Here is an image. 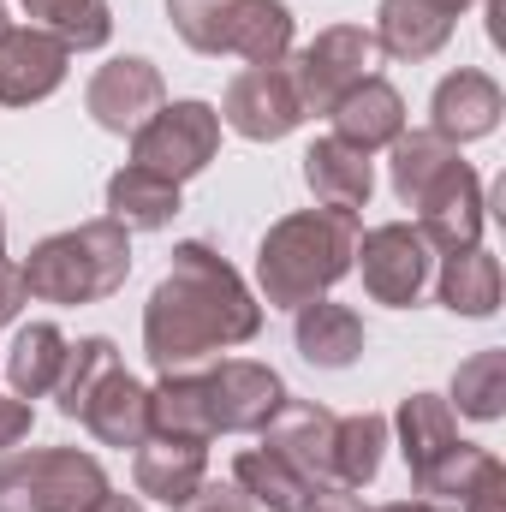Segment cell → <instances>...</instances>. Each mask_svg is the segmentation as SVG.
I'll return each mask as SVG.
<instances>
[{
	"instance_id": "obj_29",
	"label": "cell",
	"mask_w": 506,
	"mask_h": 512,
	"mask_svg": "<svg viewBox=\"0 0 506 512\" xmlns=\"http://www.w3.org/2000/svg\"><path fill=\"white\" fill-rule=\"evenodd\" d=\"M114 370H126V364H120V346H114L108 334H90V340L66 346V364H60V382H54L60 417H78V411L90 405V393L108 382Z\"/></svg>"
},
{
	"instance_id": "obj_37",
	"label": "cell",
	"mask_w": 506,
	"mask_h": 512,
	"mask_svg": "<svg viewBox=\"0 0 506 512\" xmlns=\"http://www.w3.org/2000/svg\"><path fill=\"white\" fill-rule=\"evenodd\" d=\"M30 423H36L30 399H18V393H0V453H6V447H18V441L30 435Z\"/></svg>"
},
{
	"instance_id": "obj_9",
	"label": "cell",
	"mask_w": 506,
	"mask_h": 512,
	"mask_svg": "<svg viewBox=\"0 0 506 512\" xmlns=\"http://www.w3.org/2000/svg\"><path fill=\"white\" fill-rule=\"evenodd\" d=\"M483 221H489V209H483V179H477L471 161L459 155V161L417 197V233L429 239V251L453 256V251L483 245Z\"/></svg>"
},
{
	"instance_id": "obj_35",
	"label": "cell",
	"mask_w": 506,
	"mask_h": 512,
	"mask_svg": "<svg viewBox=\"0 0 506 512\" xmlns=\"http://www.w3.org/2000/svg\"><path fill=\"white\" fill-rule=\"evenodd\" d=\"M173 512H256V507L239 483H209V477H203V489H197L191 501H179Z\"/></svg>"
},
{
	"instance_id": "obj_23",
	"label": "cell",
	"mask_w": 506,
	"mask_h": 512,
	"mask_svg": "<svg viewBox=\"0 0 506 512\" xmlns=\"http://www.w3.org/2000/svg\"><path fill=\"white\" fill-rule=\"evenodd\" d=\"M179 215V185L143 173V167H120L108 179V221H120L126 233H161Z\"/></svg>"
},
{
	"instance_id": "obj_22",
	"label": "cell",
	"mask_w": 506,
	"mask_h": 512,
	"mask_svg": "<svg viewBox=\"0 0 506 512\" xmlns=\"http://www.w3.org/2000/svg\"><path fill=\"white\" fill-rule=\"evenodd\" d=\"M221 54H239L251 66H286V54H292L286 0H239L227 30H221Z\"/></svg>"
},
{
	"instance_id": "obj_15",
	"label": "cell",
	"mask_w": 506,
	"mask_h": 512,
	"mask_svg": "<svg viewBox=\"0 0 506 512\" xmlns=\"http://www.w3.org/2000/svg\"><path fill=\"white\" fill-rule=\"evenodd\" d=\"M209 477V447L203 441H173V435H149L143 447H131V483L137 495L161 501V507H179L203 489Z\"/></svg>"
},
{
	"instance_id": "obj_32",
	"label": "cell",
	"mask_w": 506,
	"mask_h": 512,
	"mask_svg": "<svg viewBox=\"0 0 506 512\" xmlns=\"http://www.w3.org/2000/svg\"><path fill=\"white\" fill-rule=\"evenodd\" d=\"M24 12H30L42 30H54L66 48H102V42L114 36L108 0H24Z\"/></svg>"
},
{
	"instance_id": "obj_14",
	"label": "cell",
	"mask_w": 506,
	"mask_h": 512,
	"mask_svg": "<svg viewBox=\"0 0 506 512\" xmlns=\"http://www.w3.org/2000/svg\"><path fill=\"white\" fill-rule=\"evenodd\" d=\"M501 114H506L501 84H495L489 72H477V66L447 72V78L435 84V96H429V131H441L447 143H477V137H489V131L501 126Z\"/></svg>"
},
{
	"instance_id": "obj_8",
	"label": "cell",
	"mask_w": 506,
	"mask_h": 512,
	"mask_svg": "<svg viewBox=\"0 0 506 512\" xmlns=\"http://www.w3.org/2000/svg\"><path fill=\"white\" fill-rule=\"evenodd\" d=\"M215 114H221V126H233L251 143H280V137H292V131L304 126V102H298L286 66H245L227 84V96H221Z\"/></svg>"
},
{
	"instance_id": "obj_38",
	"label": "cell",
	"mask_w": 506,
	"mask_h": 512,
	"mask_svg": "<svg viewBox=\"0 0 506 512\" xmlns=\"http://www.w3.org/2000/svg\"><path fill=\"white\" fill-rule=\"evenodd\" d=\"M304 512H370V501H364L358 489H346V483H316L310 501H304Z\"/></svg>"
},
{
	"instance_id": "obj_16",
	"label": "cell",
	"mask_w": 506,
	"mask_h": 512,
	"mask_svg": "<svg viewBox=\"0 0 506 512\" xmlns=\"http://www.w3.org/2000/svg\"><path fill=\"white\" fill-rule=\"evenodd\" d=\"M304 185L322 209H340V215H358L376 191V167L364 149L340 143V137H316L304 149Z\"/></svg>"
},
{
	"instance_id": "obj_12",
	"label": "cell",
	"mask_w": 506,
	"mask_h": 512,
	"mask_svg": "<svg viewBox=\"0 0 506 512\" xmlns=\"http://www.w3.org/2000/svg\"><path fill=\"white\" fill-rule=\"evenodd\" d=\"M167 102V90H161V72L143 60V54H126V60H108L96 78H90V90H84V108H90V120L102 131H131L143 126L155 108Z\"/></svg>"
},
{
	"instance_id": "obj_19",
	"label": "cell",
	"mask_w": 506,
	"mask_h": 512,
	"mask_svg": "<svg viewBox=\"0 0 506 512\" xmlns=\"http://www.w3.org/2000/svg\"><path fill=\"white\" fill-rule=\"evenodd\" d=\"M370 36H376L381 54H393V60H429V54L447 48L453 12L435 6V0H381Z\"/></svg>"
},
{
	"instance_id": "obj_11",
	"label": "cell",
	"mask_w": 506,
	"mask_h": 512,
	"mask_svg": "<svg viewBox=\"0 0 506 512\" xmlns=\"http://www.w3.org/2000/svg\"><path fill=\"white\" fill-rule=\"evenodd\" d=\"M203 382H209L215 435H262L268 417H274L280 399H286V382H280L268 364H251V358H227V364L209 370Z\"/></svg>"
},
{
	"instance_id": "obj_39",
	"label": "cell",
	"mask_w": 506,
	"mask_h": 512,
	"mask_svg": "<svg viewBox=\"0 0 506 512\" xmlns=\"http://www.w3.org/2000/svg\"><path fill=\"white\" fill-rule=\"evenodd\" d=\"M24 298H30V286H24V268L0 256V328H6V322H18Z\"/></svg>"
},
{
	"instance_id": "obj_13",
	"label": "cell",
	"mask_w": 506,
	"mask_h": 512,
	"mask_svg": "<svg viewBox=\"0 0 506 512\" xmlns=\"http://www.w3.org/2000/svg\"><path fill=\"white\" fill-rule=\"evenodd\" d=\"M334 423L340 417L322 411V405H310V399H280V411L262 429V447L280 453L316 489V483H334Z\"/></svg>"
},
{
	"instance_id": "obj_17",
	"label": "cell",
	"mask_w": 506,
	"mask_h": 512,
	"mask_svg": "<svg viewBox=\"0 0 506 512\" xmlns=\"http://www.w3.org/2000/svg\"><path fill=\"white\" fill-rule=\"evenodd\" d=\"M334 137L340 143H352V149H364V155H376V149H387L399 131H405V96L387 84V78H364L358 90H346L340 102H334Z\"/></svg>"
},
{
	"instance_id": "obj_26",
	"label": "cell",
	"mask_w": 506,
	"mask_h": 512,
	"mask_svg": "<svg viewBox=\"0 0 506 512\" xmlns=\"http://www.w3.org/2000/svg\"><path fill=\"white\" fill-rule=\"evenodd\" d=\"M387 149H393V161H387L393 167V197L405 209H417V197L459 161V143H447L441 131H399Z\"/></svg>"
},
{
	"instance_id": "obj_40",
	"label": "cell",
	"mask_w": 506,
	"mask_h": 512,
	"mask_svg": "<svg viewBox=\"0 0 506 512\" xmlns=\"http://www.w3.org/2000/svg\"><path fill=\"white\" fill-rule=\"evenodd\" d=\"M90 512H143V501H131V495H114V489H108Z\"/></svg>"
},
{
	"instance_id": "obj_6",
	"label": "cell",
	"mask_w": 506,
	"mask_h": 512,
	"mask_svg": "<svg viewBox=\"0 0 506 512\" xmlns=\"http://www.w3.org/2000/svg\"><path fill=\"white\" fill-rule=\"evenodd\" d=\"M376 54L381 48L364 24H328L316 42H304L292 54V66H286L304 114H334V102L376 72Z\"/></svg>"
},
{
	"instance_id": "obj_7",
	"label": "cell",
	"mask_w": 506,
	"mask_h": 512,
	"mask_svg": "<svg viewBox=\"0 0 506 512\" xmlns=\"http://www.w3.org/2000/svg\"><path fill=\"white\" fill-rule=\"evenodd\" d=\"M429 262H435L429 239L411 221H381L370 233H358V256H352V268H364V292L393 310H411L423 298Z\"/></svg>"
},
{
	"instance_id": "obj_4",
	"label": "cell",
	"mask_w": 506,
	"mask_h": 512,
	"mask_svg": "<svg viewBox=\"0 0 506 512\" xmlns=\"http://www.w3.org/2000/svg\"><path fill=\"white\" fill-rule=\"evenodd\" d=\"M108 495V471L78 447H36L0 459V512H90Z\"/></svg>"
},
{
	"instance_id": "obj_28",
	"label": "cell",
	"mask_w": 506,
	"mask_h": 512,
	"mask_svg": "<svg viewBox=\"0 0 506 512\" xmlns=\"http://www.w3.org/2000/svg\"><path fill=\"white\" fill-rule=\"evenodd\" d=\"M393 429H399V453H405V465H411V471H417L423 459H435L447 441H459L453 405H447L441 393H405V399H399Z\"/></svg>"
},
{
	"instance_id": "obj_41",
	"label": "cell",
	"mask_w": 506,
	"mask_h": 512,
	"mask_svg": "<svg viewBox=\"0 0 506 512\" xmlns=\"http://www.w3.org/2000/svg\"><path fill=\"white\" fill-rule=\"evenodd\" d=\"M370 512H435V501H393V507H370Z\"/></svg>"
},
{
	"instance_id": "obj_5",
	"label": "cell",
	"mask_w": 506,
	"mask_h": 512,
	"mask_svg": "<svg viewBox=\"0 0 506 512\" xmlns=\"http://www.w3.org/2000/svg\"><path fill=\"white\" fill-rule=\"evenodd\" d=\"M221 149V114L209 102H161L143 126L131 131V167L167 179V185H185L197 179Z\"/></svg>"
},
{
	"instance_id": "obj_2",
	"label": "cell",
	"mask_w": 506,
	"mask_h": 512,
	"mask_svg": "<svg viewBox=\"0 0 506 512\" xmlns=\"http://www.w3.org/2000/svg\"><path fill=\"white\" fill-rule=\"evenodd\" d=\"M358 256V215L340 209H298L274 221L256 245V286L274 310H304L328 298Z\"/></svg>"
},
{
	"instance_id": "obj_1",
	"label": "cell",
	"mask_w": 506,
	"mask_h": 512,
	"mask_svg": "<svg viewBox=\"0 0 506 512\" xmlns=\"http://www.w3.org/2000/svg\"><path fill=\"white\" fill-rule=\"evenodd\" d=\"M256 328H262V304L239 280V268L227 256H215L203 239L173 251V268L161 274V286L143 304V352L161 376L185 370L209 352L245 346V340H256Z\"/></svg>"
},
{
	"instance_id": "obj_24",
	"label": "cell",
	"mask_w": 506,
	"mask_h": 512,
	"mask_svg": "<svg viewBox=\"0 0 506 512\" xmlns=\"http://www.w3.org/2000/svg\"><path fill=\"white\" fill-rule=\"evenodd\" d=\"M66 334L54 328V322H30V328H18L12 334V352H6V382L18 399H42V393H54L60 382V364H66Z\"/></svg>"
},
{
	"instance_id": "obj_33",
	"label": "cell",
	"mask_w": 506,
	"mask_h": 512,
	"mask_svg": "<svg viewBox=\"0 0 506 512\" xmlns=\"http://www.w3.org/2000/svg\"><path fill=\"white\" fill-rule=\"evenodd\" d=\"M447 405H459L465 417H477V423H495L506 411V352H477V358H465L459 370H453V399Z\"/></svg>"
},
{
	"instance_id": "obj_31",
	"label": "cell",
	"mask_w": 506,
	"mask_h": 512,
	"mask_svg": "<svg viewBox=\"0 0 506 512\" xmlns=\"http://www.w3.org/2000/svg\"><path fill=\"white\" fill-rule=\"evenodd\" d=\"M381 447H387V417H376V411L340 417L334 423V483H346V489L376 483Z\"/></svg>"
},
{
	"instance_id": "obj_21",
	"label": "cell",
	"mask_w": 506,
	"mask_h": 512,
	"mask_svg": "<svg viewBox=\"0 0 506 512\" xmlns=\"http://www.w3.org/2000/svg\"><path fill=\"white\" fill-rule=\"evenodd\" d=\"M149 435L173 441H215V411H209V382L191 370H167L149 387Z\"/></svg>"
},
{
	"instance_id": "obj_34",
	"label": "cell",
	"mask_w": 506,
	"mask_h": 512,
	"mask_svg": "<svg viewBox=\"0 0 506 512\" xmlns=\"http://www.w3.org/2000/svg\"><path fill=\"white\" fill-rule=\"evenodd\" d=\"M233 6L239 0H167V18L197 54H221V30H227Z\"/></svg>"
},
{
	"instance_id": "obj_36",
	"label": "cell",
	"mask_w": 506,
	"mask_h": 512,
	"mask_svg": "<svg viewBox=\"0 0 506 512\" xmlns=\"http://www.w3.org/2000/svg\"><path fill=\"white\" fill-rule=\"evenodd\" d=\"M465 512H506V465L495 459L477 483H471V495H465Z\"/></svg>"
},
{
	"instance_id": "obj_44",
	"label": "cell",
	"mask_w": 506,
	"mask_h": 512,
	"mask_svg": "<svg viewBox=\"0 0 506 512\" xmlns=\"http://www.w3.org/2000/svg\"><path fill=\"white\" fill-rule=\"evenodd\" d=\"M0 256H6V215H0Z\"/></svg>"
},
{
	"instance_id": "obj_30",
	"label": "cell",
	"mask_w": 506,
	"mask_h": 512,
	"mask_svg": "<svg viewBox=\"0 0 506 512\" xmlns=\"http://www.w3.org/2000/svg\"><path fill=\"white\" fill-rule=\"evenodd\" d=\"M489 465H495L489 447H477V441H447L435 459H423V465L411 471V483H417L423 501H465L471 483H477Z\"/></svg>"
},
{
	"instance_id": "obj_10",
	"label": "cell",
	"mask_w": 506,
	"mask_h": 512,
	"mask_svg": "<svg viewBox=\"0 0 506 512\" xmlns=\"http://www.w3.org/2000/svg\"><path fill=\"white\" fill-rule=\"evenodd\" d=\"M66 66H72V48L54 30H42V24L0 30V102L6 108L48 102L66 84Z\"/></svg>"
},
{
	"instance_id": "obj_27",
	"label": "cell",
	"mask_w": 506,
	"mask_h": 512,
	"mask_svg": "<svg viewBox=\"0 0 506 512\" xmlns=\"http://www.w3.org/2000/svg\"><path fill=\"white\" fill-rule=\"evenodd\" d=\"M233 483L251 495V507H268V512H304V501H310V483L268 447H245L233 459Z\"/></svg>"
},
{
	"instance_id": "obj_20",
	"label": "cell",
	"mask_w": 506,
	"mask_h": 512,
	"mask_svg": "<svg viewBox=\"0 0 506 512\" xmlns=\"http://www.w3.org/2000/svg\"><path fill=\"white\" fill-rule=\"evenodd\" d=\"M78 423L102 447H143L149 441V387L131 382L126 370H114L108 382L90 393V405L78 411Z\"/></svg>"
},
{
	"instance_id": "obj_3",
	"label": "cell",
	"mask_w": 506,
	"mask_h": 512,
	"mask_svg": "<svg viewBox=\"0 0 506 512\" xmlns=\"http://www.w3.org/2000/svg\"><path fill=\"white\" fill-rule=\"evenodd\" d=\"M18 268H24L30 298H42V304H96V298H114L126 286L131 233L102 215V221H84V227L42 239Z\"/></svg>"
},
{
	"instance_id": "obj_42",
	"label": "cell",
	"mask_w": 506,
	"mask_h": 512,
	"mask_svg": "<svg viewBox=\"0 0 506 512\" xmlns=\"http://www.w3.org/2000/svg\"><path fill=\"white\" fill-rule=\"evenodd\" d=\"M435 6H447V12L459 18V12H465V6H477V0H435Z\"/></svg>"
},
{
	"instance_id": "obj_43",
	"label": "cell",
	"mask_w": 506,
	"mask_h": 512,
	"mask_svg": "<svg viewBox=\"0 0 506 512\" xmlns=\"http://www.w3.org/2000/svg\"><path fill=\"white\" fill-rule=\"evenodd\" d=\"M0 30H12V18H6V0H0Z\"/></svg>"
},
{
	"instance_id": "obj_18",
	"label": "cell",
	"mask_w": 506,
	"mask_h": 512,
	"mask_svg": "<svg viewBox=\"0 0 506 512\" xmlns=\"http://www.w3.org/2000/svg\"><path fill=\"white\" fill-rule=\"evenodd\" d=\"M292 340H298V358L316 364V370H352L364 358V322H358V310L328 304V298H316V304L298 310Z\"/></svg>"
},
{
	"instance_id": "obj_25",
	"label": "cell",
	"mask_w": 506,
	"mask_h": 512,
	"mask_svg": "<svg viewBox=\"0 0 506 512\" xmlns=\"http://www.w3.org/2000/svg\"><path fill=\"white\" fill-rule=\"evenodd\" d=\"M435 286H441V304L453 316H495L501 310V262L483 251V245L447 256Z\"/></svg>"
}]
</instances>
